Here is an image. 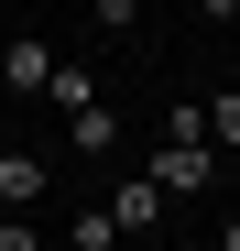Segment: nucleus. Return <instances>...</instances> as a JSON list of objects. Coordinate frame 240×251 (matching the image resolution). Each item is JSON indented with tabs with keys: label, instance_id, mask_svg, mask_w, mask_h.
<instances>
[{
	"label": "nucleus",
	"instance_id": "1",
	"mask_svg": "<svg viewBox=\"0 0 240 251\" xmlns=\"http://www.w3.org/2000/svg\"><path fill=\"white\" fill-rule=\"evenodd\" d=\"M218 164H229L218 142H153V164H142V175L164 186V197H208V186H218Z\"/></svg>",
	"mask_w": 240,
	"mask_h": 251
},
{
	"label": "nucleus",
	"instance_id": "2",
	"mask_svg": "<svg viewBox=\"0 0 240 251\" xmlns=\"http://www.w3.org/2000/svg\"><path fill=\"white\" fill-rule=\"evenodd\" d=\"M0 88H11V99H44L55 88V44H44V33H11V44H0Z\"/></svg>",
	"mask_w": 240,
	"mask_h": 251
},
{
	"label": "nucleus",
	"instance_id": "3",
	"mask_svg": "<svg viewBox=\"0 0 240 251\" xmlns=\"http://www.w3.org/2000/svg\"><path fill=\"white\" fill-rule=\"evenodd\" d=\"M109 219H120V240H142L153 219H164V186H153V175H120L109 186Z\"/></svg>",
	"mask_w": 240,
	"mask_h": 251
},
{
	"label": "nucleus",
	"instance_id": "4",
	"mask_svg": "<svg viewBox=\"0 0 240 251\" xmlns=\"http://www.w3.org/2000/svg\"><path fill=\"white\" fill-rule=\"evenodd\" d=\"M44 186H55V175H44V153H22V142L0 153V207H33Z\"/></svg>",
	"mask_w": 240,
	"mask_h": 251
},
{
	"label": "nucleus",
	"instance_id": "5",
	"mask_svg": "<svg viewBox=\"0 0 240 251\" xmlns=\"http://www.w3.org/2000/svg\"><path fill=\"white\" fill-rule=\"evenodd\" d=\"M55 120H66V142H76V153H109V142H120V120H109L98 99H76V109H55Z\"/></svg>",
	"mask_w": 240,
	"mask_h": 251
},
{
	"label": "nucleus",
	"instance_id": "6",
	"mask_svg": "<svg viewBox=\"0 0 240 251\" xmlns=\"http://www.w3.org/2000/svg\"><path fill=\"white\" fill-rule=\"evenodd\" d=\"M66 240H76V251H120V219H109V207H76Z\"/></svg>",
	"mask_w": 240,
	"mask_h": 251
},
{
	"label": "nucleus",
	"instance_id": "7",
	"mask_svg": "<svg viewBox=\"0 0 240 251\" xmlns=\"http://www.w3.org/2000/svg\"><path fill=\"white\" fill-rule=\"evenodd\" d=\"M208 142H218V153H240V88H218V99H208Z\"/></svg>",
	"mask_w": 240,
	"mask_h": 251
},
{
	"label": "nucleus",
	"instance_id": "8",
	"mask_svg": "<svg viewBox=\"0 0 240 251\" xmlns=\"http://www.w3.org/2000/svg\"><path fill=\"white\" fill-rule=\"evenodd\" d=\"M0 251H44V229H33V207H0Z\"/></svg>",
	"mask_w": 240,
	"mask_h": 251
},
{
	"label": "nucleus",
	"instance_id": "9",
	"mask_svg": "<svg viewBox=\"0 0 240 251\" xmlns=\"http://www.w3.org/2000/svg\"><path fill=\"white\" fill-rule=\"evenodd\" d=\"M88 22H98V33H131V22H142V0H88Z\"/></svg>",
	"mask_w": 240,
	"mask_h": 251
},
{
	"label": "nucleus",
	"instance_id": "10",
	"mask_svg": "<svg viewBox=\"0 0 240 251\" xmlns=\"http://www.w3.org/2000/svg\"><path fill=\"white\" fill-rule=\"evenodd\" d=\"M208 251H240V207H229V219H218V240H208Z\"/></svg>",
	"mask_w": 240,
	"mask_h": 251
}]
</instances>
